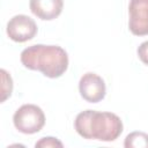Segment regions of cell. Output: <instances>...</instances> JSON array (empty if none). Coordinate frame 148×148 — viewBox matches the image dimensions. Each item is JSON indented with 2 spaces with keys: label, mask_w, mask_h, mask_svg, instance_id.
Returning a JSON list of instances; mask_svg holds the SVG:
<instances>
[{
  "label": "cell",
  "mask_w": 148,
  "mask_h": 148,
  "mask_svg": "<svg viewBox=\"0 0 148 148\" xmlns=\"http://www.w3.org/2000/svg\"><path fill=\"white\" fill-rule=\"evenodd\" d=\"M22 65L31 71H38L50 79L60 77L68 68V54L58 45L36 44L21 52Z\"/></svg>",
  "instance_id": "1"
},
{
  "label": "cell",
  "mask_w": 148,
  "mask_h": 148,
  "mask_svg": "<svg viewBox=\"0 0 148 148\" xmlns=\"http://www.w3.org/2000/svg\"><path fill=\"white\" fill-rule=\"evenodd\" d=\"M121 119L112 112L86 110L74 120V128L80 136L87 140L114 141L123 133Z\"/></svg>",
  "instance_id": "2"
},
{
  "label": "cell",
  "mask_w": 148,
  "mask_h": 148,
  "mask_svg": "<svg viewBox=\"0 0 148 148\" xmlns=\"http://www.w3.org/2000/svg\"><path fill=\"white\" fill-rule=\"evenodd\" d=\"M13 124L15 128L23 134H35L44 127L45 114L43 110L35 104H23L15 111Z\"/></svg>",
  "instance_id": "3"
},
{
  "label": "cell",
  "mask_w": 148,
  "mask_h": 148,
  "mask_svg": "<svg viewBox=\"0 0 148 148\" xmlns=\"http://www.w3.org/2000/svg\"><path fill=\"white\" fill-rule=\"evenodd\" d=\"M6 31L12 40L16 43H24L36 36L37 24L28 15L18 14L8 21Z\"/></svg>",
  "instance_id": "4"
},
{
  "label": "cell",
  "mask_w": 148,
  "mask_h": 148,
  "mask_svg": "<svg viewBox=\"0 0 148 148\" xmlns=\"http://www.w3.org/2000/svg\"><path fill=\"white\" fill-rule=\"evenodd\" d=\"M79 91L84 101L89 103H98L105 97V82L96 73L88 72L83 74L79 81Z\"/></svg>",
  "instance_id": "5"
},
{
  "label": "cell",
  "mask_w": 148,
  "mask_h": 148,
  "mask_svg": "<svg viewBox=\"0 0 148 148\" xmlns=\"http://www.w3.org/2000/svg\"><path fill=\"white\" fill-rule=\"evenodd\" d=\"M128 28L135 36L148 35V0H131L128 5Z\"/></svg>",
  "instance_id": "6"
},
{
  "label": "cell",
  "mask_w": 148,
  "mask_h": 148,
  "mask_svg": "<svg viewBox=\"0 0 148 148\" xmlns=\"http://www.w3.org/2000/svg\"><path fill=\"white\" fill-rule=\"evenodd\" d=\"M31 13L40 20L52 21L57 18L64 8V0H30Z\"/></svg>",
  "instance_id": "7"
},
{
  "label": "cell",
  "mask_w": 148,
  "mask_h": 148,
  "mask_svg": "<svg viewBox=\"0 0 148 148\" xmlns=\"http://www.w3.org/2000/svg\"><path fill=\"white\" fill-rule=\"evenodd\" d=\"M124 147L126 148H148V134L145 132H132L124 141Z\"/></svg>",
  "instance_id": "8"
},
{
  "label": "cell",
  "mask_w": 148,
  "mask_h": 148,
  "mask_svg": "<svg viewBox=\"0 0 148 148\" xmlns=\"http://www.w3.org/2000/svg\"><path fill=\"white\" fill-rule=\"evenodd\" d=\"M0 74H1V103H3L7 98L10 97L12 91H13V80L10 74L1 68L0 69Z\"/></svg>",
  "instance_id": "9"
},
{
  "label": "cell",
  "mask_w": 148,
  "mask_h": 148,
  "mask_svg": "<svg viewBox=\"0 0 148 148\" xmlns=\"http://www.w3.org/2000/svg\"><path fill=\"white\" fill-rule=\"evenodd\" d=\"M35 147H36V148H53V147L62 148L64 145H62V142H61L59 139H57V138H53V136H45V138L39 139V140L35 143Z\"/></svg>",
  "instance_id": "10"
},
{
  "label": "cell",
  "mask_w": 148,
  "mask_h": 148,
  "mask_svg": "<svg viewBox=\"0 0 148 148\" xmlns=\"http://www.w3.org/2000/svg\"><path fill=\"white\" fill-rule=\"evenodd\" d=\"M136 52H138L139 59H140L145 65L148 66V40L142 42V43L139 45Z\"/></svg>",
  "instance_id": "11"
}]
</instances>
